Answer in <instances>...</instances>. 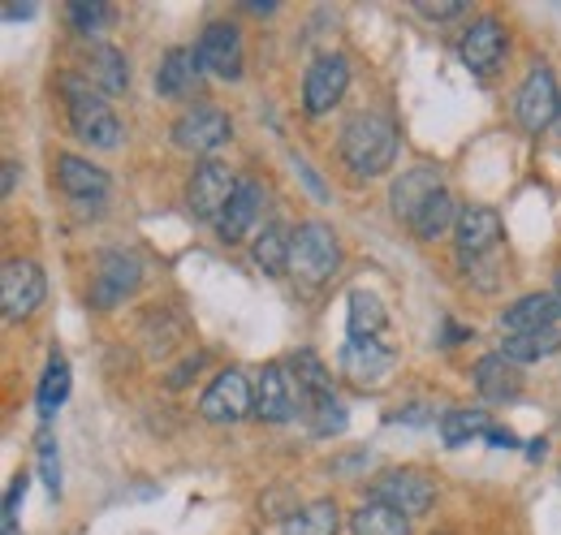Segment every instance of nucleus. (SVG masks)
<instances>
[{"label":"nucleus","mask_w":561,"mask_h":535,"mask_svg":"<svg viewBox=\"0 0 561 535\" xmlns=\"http://www.w3.org/2000/svg\"><path fill=\"white\" fill-rule=\"evenodd\" d=\"M337 151L354 178H380L398 156V126L385 113H354L342 126Z\"/></svg>","instance_id":"nucleus-1"},{"label":"nucleus","mask_w":561,"mask_h":535,"mask_svg":"<svg viewBox=\"0 0 561 535\" xmlns=\"http://www.w3.org/2000/svg\"><path fill=\"white\" fill-rule=\"evenodd\" d=\"M61 95H66V113H70V130L100 147V151H113L122 143V122L117 113L108 109V100L82 78V73H66L61 78Z\"/></svg>","instance_id":"nucleus-2"},{"label":"nucleus","mask_w":561,"mask_h":535,"mask_svg":"<svg viewBox=\"0 0 561 535\" xmlns=\"http://www.w3.org/2000/svg\"><path fill=\"white\" fill-rule=\"evenodd\" d=\"M337 268H342L337 234L324 220H302L294 229V247H289V276L307 289H320Z\"/></svg>","instance_id":"nucleus-3"},{"label":"nucleus","mask_w":561,"mask_h":535,"mask_svg":"<svg viewBox=\"0 0 561 535\" xmlns=\"http://www.w3.org/2000/svg\"><path fill=\"white\" fill-rule=\"evenodd\" d=\"M501 216L492 207H462L458 225H454V251H458V268L467 272V281L484 268L496 272V247H501Z\"/></svg>","instance_id":"nucleus-4"},{"label":"nucleus","mask_w":561,"mask_h":535,"mask_svg":"<svg viewBox=\"0 0 561 535\" xmlns=\"http://www.w3.org/2000/svg\"><path fill=\"white\" fill-rule=\"evenodd\" d=\"M558 113H561L558 73L545 66V61H536V66L527 69L518 95H514V117H518V126L527 134H545L558 122Z\"/></svg>","instance_id":"nucleus-5"},{"label":"nucleus","mask_w":561,"mask_h":535,"mask_svg":"<svg viewBox=\"0 0 561 535\" xmlns=\"http://www.w3.org/2000/svg\"><path fill=\"white\" fill-rule=\"evenodd\" d=\"M173 147L178 151H191V156H208L211 151H220L229 138H233V122L216 109V104H195V109H186L178 122H173Z\"/></svg>","instance_id":"nucleus-6"},{"label":"nucleus","mask_w":561,"mask_h":535,"mask_svg":"<svg viewBox=\"0 0 561 535\" xmlns=\"http://www.w3.org/2000/svg\"><path fill=\"white\" fill-rule=\"evenodd\" d=\"M238 182H242V178H233V169L220 164V160L195 164V173H191V182H186V212H191L195 220L216 225V216H220V212L229 207V200H233Z\"/></svg>","instance_id":"nucleus-7"},{"label":"nucleus","mask_w":561,"mask_h":535,"mask_svg":"<svg viewBox=\"0 0 561 535\" xmlns=\"http://www.w3.org/2000/svg\"><path fill=\"white\" fill-rule=\"evenodd\" d=\"M346 87H351V61L346 57H337V53L316 57L302 73V109H307V117L333 113L342 104Z\"/></svg>","instance_id":"nucleus-8"},{"label":"nucleus","mask_w":561,"mask_h":535,"mask_svg":"<svg viewBox=\"0 0 561 535\" xmlns=\"http://www.w3.org/2000/svg\"><path fill=\"white\" fill-rule=\"evenodd\" d=\"M199 69L220 78V82H238L247 73V53H242V35L233 22H208L199 44H195Z\"/></svg>","instance_id":"nucleus-9"},{"label":"nucleus","mask_w":561,"mask_h":535,"mask_svg":"<svg viewBox=\"0 0 561 535\" xmlns=\"http://www.w3.org/2000/svg\"><path fill=\"white\" fill-rule=\"evenodd\" d=\"M371 501H380V505H393L398 514H407V519H420L432 510V501H436V483L423 475V470H385L376 483H371Z\"/></svg>","instance_id":"nucleus-10"},{"label":"nucleus","mask_w":561,"mask_h":535,"mask_svg":"<svg viewBox=\"0 0 561 535\" xmlns=\"http://www.w3.org/2000/svg\"><path fill=\"white\" fill-rule=\"evenodd\" d=\"M302 414V394H298V380L285 363H268L260 376H255V419L260 423H289Z\"/></svg>","instance_id":"nucleus-11"},{"label":"nucleus","mask_w":561,"mask_h":535,"mask_svg":"<svg viewBox=\"0 0 561 535\" xmlns=\"http://www.w3.org/2000/svg\"><path fill=\"white\" fill-rule=\"evenodd\" d=\"M48 294V281H44V268L31 264V260H9L0 272V307H4V320H26L31 311H39Z\"/></svg>","instance_id":"nucleus-12"},{"label":"nucleus","mask_w":561,"mask_h":535,"mask_svg":"<svg viewBox=\"0 0 561 535\" xmlns=\"http://www.w3.org/2000/svg\"><path fill=\"white\" fill-rule=\"evenodd\" d=\"M505 48H510V39H505V26H501L496 13L471 18V26L458 35V57L467 61V69H476L480 78H489V73L501 69Z\"/></svg>","instance_id":"nucleus-13"},{"label":"nucleus","mask_w":561,"mask_h":535,"mask_svg":"<svg viewBox=\"0 0 561 535\" xmlns=\"http://www.w3.org/2000/svg\"><path fill=\"white\" fill-rule=\"evenodd\" d=\"M255 410V385L242 376V372H220L208 385V394L199 398V414L208 423H238Z\"/></svg>","instance_id":"nucleus-14"},{"label":"nucleus","mask_w":561,"mask_h":535,"mask_svg":"<svg viewBox=\"0 0 561 535\" xmlns=\"http://www.w3.org/2000/svg\"><path fill=\"white\" fill-rule=\"evenodd\" d=\"M393 367H398V354L380 337H371V341H346L342 345V372H346V380H354L358 389H380L393 376Z\"/></svg>","instance_id":"nucleus-15"},{"label":"nucleus","mask_w":561,"mask_h":535,"mask_svg":"<svg viewBox=\"0 0 561 535\" xmlns=\"http://www.w3.org/2000/svg\"><path fill=\"white\" fill-rule=\"evenodd\" d=\"M139 260L126 255V251H104L100 255V272H95V285H91V303L95 307H117L126 303L135 289H139Z\"/></svg>","instance_id":"nucleus-16"},{"label":"nucleus","mask_w":561,"mask_h":535,"mask_svg":"<svg viewBox=\"0 0 561 535\" xmlns=\"http://www.w3.org/2000/svg\"><path fill=\"white\" fill-rule=\"evenodd\" d=\"M57 186H61L78 207H100V203L108 200V173L95 169V164L82 160V156H70V151L57 156Z\"/></svg>","instance_id":"nucleus-17"},{"label":"nucleus","mask_w":561,"mask_h":535,"mask_svg":"<svg viewBox=\"0 0 561 535\" xmlns=\"http://www.w3.org/2000/svg\"><path fill=\"white\" fill-rule=\"evenodd\" d=\"M260 207H264V191H260V182H251V178H242L238 182V191H233V200L229 207L216 216V238L220 242H242L251 229H255V220H260Z\"/></svg>","instance_id":"nucleus-18"},{"label":"nucleus","mask_w":561,"mask_h":535,"mask_svg":"<svg viewBox=\"0 0 561 535\" xmlns=\"http://www.w3.org/2000/svg\"><path fill=\"white\" fill-rule=\"evenodd\" d=\"M561 303L553 294H523L518 303H510L501 311V333L505 337H523V333H540V329H558Z\"/></svg>","instance_id":"nucleus-19"},{"label":"nucleus","mask_w":561,"mask_h":535,"mask_svg":"<svg viewBox=\"0 0 561 535\" xmlns=\"http://www.w3.org/2000/svg\"><path fill=\"white\" fill-rule=\"evenodd\" d=\"M445 186H440V169H432V164H415L411 173H402L398 182H393V191H389V203H393V216L398 220H415L423 212V203L432 200V195H440Z\"/></svg>","instance_id":"nucleus-20"},{"label":"nucleus","mask_w":561,"mask_h":535,"mask_svg":"<svg viewBox=\"0 0 561 535\" xmlns=\"http://www.w3.org/2000/svg\"><path fill=\"white\" fill-rule=\"evenodd\" d=\"M95 91H104V95H122L126 87H130V61L113 48V44H91L87 53H82V69H78Z\"/></svg>","instance_id":"nucleus-21"},{"label":"nucleus","mask_w":561,"mask_h":535,"mask_svg":"<svg viewBox=\"0 0 561 535\" xmlns=\"http://www.w3.org/2000/svg\"><path fill=\"white\" fill-rule=\"evenodd\" d=\"M471 380H476V389H480L484 401H514L523 394V372H518V363H510L501 350H496V354H484V358L476 363Z\"/></svg>","instance_id":"nucleus-22"},{"label":"nucleus","mask_w":561,"mask_h":535,"mask_svg":"<svg viewBox=\"0 0 561 535\" xmlns=\"http://www.w3.org/2000/svg\"><path fill=\"white\" fill-rule=\"evenodd\" d=\"M199 73H204V69H199V57H195L191 48H169L160 69H156V91L169 95V100H178V95H186V91L195 87Z\"/></svg>","instance_id":"nucleus-23"},{"label":"nucleus","mask_w":561,"mask_h":535,"mask_svg":"<svg viewBox=\"0 0 561 535\" xmlns=\"http://www.w3.org/2000/svg\"><path fill=\"white\" fill-rule=\"evenodd\" d=\"M337 532H342V510H337V501H329V497H320V501L294 510V514L285 519V527H280V535H337Z\"/></svg>","instance_id":"nucleus-24"},{"label":"nucleus","mask_w":561,"mask_h":535,"mask_svg":"<svg viewBox=\"0 0 561 535\" xmlns=\"http://www.w3.org/2000/svg\"><path fill=\"white\" fill-rule=\"evenodd\" d=\"M346 307H351V316H346V333H351V341H371V337H380V329L389 325L385 303H380L371 289H351Z\"/></svg>","instance_id":"nucleus-25"},{"label":"nucleus","mask_w":561,"mask_h":535,"mask_svg":"<svg viewBox=\"0 0 561 535\" xmlns=\"http://www.w3.org/2000/svg\"><path fill=\"white\" fill-rule=\"evenodd\" d=\"M458 216H462V207L454 203L449 191H440V195H432V200L423 203V212L411 220V234H415L420 242H436L440 234H449V229L458 225Z\"/></svg>","instance_id":"nucleus-26"},{"label":"nucleus","mask_w":561,"mask_h":535,"mask_svg":"<svg viewBox=\"0 0 561 535\" xmlns=\"http://www.w3.org/2000/svg\"><path fill=\"white\" fill-rule=\"evenodd\" d=\"M289 247H294V234H285V225H264V234L251 242V260L264 268L268 276H285L289 272Z\"/></svg>","instance_id":"nucleus-27"},{"label":"nucleus","mask_w":561,"mask_h":535,"mask_svg":"<svg viewBox=\"0 0 561 535\" xmlns=\"http://www.w3.org/2000/svg\"><path fill=\"white\" fill-rule=\"evenodd\" d=\"M351 532L354 535H411V519L398 514L393 505H380V501H367L351 514Z\"/></svg>","instance_id":"nucleus-28"},{"label":"nucleus","mask_w":561,"mask_h":535,"mask_svg":"<svg viewBox=\"0 0 561 535\" xmlns=\"http://www.w3.org/2000/svg\"><path fill=\"white\" fill-rule=\"evenodd\" d=\"M561 350V333L558 329H540V333H523V337H505L501 354L510 363H540V358H553Z\"/></svg>","instance_id":"nucleus-29"},{"label":"nucleus","mask_w":561,"mask_h":535,"mask_svg":"<svg viewBox=\"0 0 561 535\" xmlns=\"http://www.w3.org/2000/svg\"><path fill=\"white\" fill-rule=\"evenodd\" d=\"M476 436H489V414L484 410H449V414H440V441L449 449H462Z\"/></svg>","instance_id":"nucleus-30"},{"label":"nucleus","mask_w":561,"mask_h":535,"mask_svg":"<svg viewBox=\"0 0 561 535\" xmlns=\"http://www.w3.org/2000/svg\"><path fill=\"white\" fill-rule=\"evenodd\" d=\"M66 398H70V363L53 354L44 367V380H39V419H53Z\"/></svg>","instance_id":"nucleus-31"},{"label":"nucleus","mask_w":561,"mask_h":535,"mask_svg":"<svg viewBox=\"0 0 561 535\" xmlns=\"http://www.w3.org/2000/svg\"><path fill=\"white\" fill-rule=\"evenodd\" d=\"M113 22V9L100 0H73L70 4V26L78 35H100Z\"/></svg>","instance_id":"nucleus-32"},{"label":"nucleus","mask_w":561,"mask_h":535,"mask_svg":"<svg viewBox=\"0 0 561 535\" xmlns=\"http://www.w3.org/2000/svg\"><path fill=\"white\" fill-rule=\"evenodd\" d=\"M39 475H44L48 492L61 497V458H57V441L53 436H39Z\"/></svg>","instance_id":"nucleus-33"},{"label":"nucleus","mask_w":561,"mask_h":535,"mask_svg":"<svg viewBox=\"0 0 561 535\" xmlns=\"http://www.w3.org/2000/svg\"><path fill=\"white\" fill-rule=\"evenodd\" d=\"M204 363H208V354H204V350L186 354V358L169 372V380H164V385H169V389H186V385H191V376H199V367H204Z\"/></svg>","instance_id":"nucleus-34"},{"label":"nucleus","mask_w":561,"mask_h":535,"mask_svg":"<svg viewBox=\"0 0 561 535\" xmlns=\"http://www.w3.org/2000/svg\"><path fill=\"white\" fill-rule=\"evenodd\" d=\"M415 9H420L423 18H432V22H449V18H462L467 13L462 0H415Z\"/></svg>","instance_id":"nucleus-35"},{"label":"nucleus","mask_w":561,"mask_h":535,"mask_svg":"<svg viewBox=\"0 0 561 535\" xmlns=\"http://www.w3.org/2000/svg\"><path fill=\"white\" fill-rule=\"evenodd\" d=\"M26 475H13V483H9V492H4V523H18V501L26 497Z\"/></svg>","instance_id":"nucleus-36"},{"label":"nucleus","mask_w":561,"mask_h":535,"mask_svg":"<svg viewBox=\"0 0 561 535\" xmlns=\"http://www.w3.org/2000/svg\"><path fill=\"white\" fill-rule=\"evenodd\" d=\"M389 423H427V410L423 406H407V410H393Z\"/></svg>","instance_id":"nucleus-37"},{"label":"nucleus","mask_w":561,"mask_h":535,"mask_svg":"<svg viewBox=\"0 0 561 535\" xmlns=\"http://www.w3.org/2000/svg\"><path fill=\"white\" fill-rule=\"evenodd\" d=\"M298 173H302V178H307V186H311V191H316V200H329V191H324V186H320V178H316V169H311V164H307V160H298Z\"/></svg>","instance_id":"nucleus-38"},{"label":"nucleus","mask_w":561,"mask_h":535,"mask_svg":"<svg viewBox=\"0 0 561 535\" xmlns=\"http://www.w3.org/2000/svg\"><path fill=\"white\" fill-rule=\"evenodd\" d=\"M18 160H4V195H13V186H18Z\"/></svg>","instance_id":"nucleus-39"},{"label":"nucleus","mask_w":561,"mask_h":535,"mask_svg":"<svg viewBox=\"0 0 561 535\" xmlns=\"http://www.w3.org/2000/svg\"><path fill=\"white\" fill-rule=\"evenodd\" d=\"M31 13H35L31 4H9V9H4V18H9V22H18V18H31Z\"/></svg>","instance_id":"nucleus-40"},{"label":"nucleus","mask_w":561,"mask_h":535,"mask_svg":"<svg viewBox=\"0 0 561 535\" xmlns=\"http://www.w3.org/2000/svg\"><path fill=\"white\" fill-rule=\"evenodd\" d=\"M462 337H471V329H454V325L445 320V345H454V341H462Z\"/></svg>","instance_id":"nucleus-41"},{"label":"nucleus","mask_w":561,"mask_h":535,"mask_svg":"<svg viewBox=\"0 0 561 535\" xmlns=\"http://www.w3.org/2000/svg\"><path fill=\"white\" fill-rule=\"evenodd\" d=\"M489 441L492 445H505V449L514 445V436H510V432H501V428H489Z\"/></svg>","instance_id":"nucleus-42"},{"label":"nucleus","mask_w":561,"mask_h":535,"mask_svg":"<svg viewBox=\"0 0 561 535\" xmlns=\"http://www.w3.org/2000/svg\"><path fill=\"white\" fill-rule=\"evenodd\" d=\"M545 449H549L545 441H531V445H527V458H531V463H540V458H545Z\"/></svg>","instance_id":"nucleus-43"},{"label":"nucleus","mask_w":561,"mask_h":535,"mask_svg":"<svg viewBox=\"0 0 561 535\" xmlns=\"http://www.w3.org/2000/svg\"><path fill=\"white\" fill-rule=\"evenodd\" d=\"M553 298L561 303V272H558V289H553Z\"/></svg>","instance_id":"nucleus-44"}]
</instances>
